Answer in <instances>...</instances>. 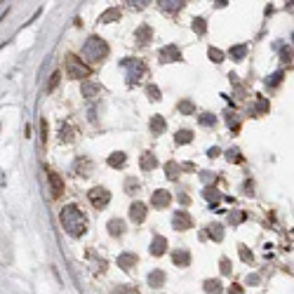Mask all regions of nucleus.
<instances>
[{"instance_id": "obj_1", "label": "nucleus", "mask_w": 294, "mask_h": 294, "mask_svg": "<svg viewBox=\"0 0 294 294\" xmlns=\"http://www.w3.org/2000/svg\"><path fill=\"white\" fill-rule=\"evenodd\" d=\"M59 219H62V226L64 231L68 233V235H73V238H80L87 233V219H85V214L75 205H66L59 214Z\"/></svg>"}, {"instance_id": "obj_2", "label": "nucleus", "mask_w": 294, "mask_h": 294, "mask_svg": "<svg viewBox=\"0 0 294 294\" xmlns=\"http://www.w3.org/2000/svg\"><path fill=\"white\" fill-rule=\"evenodd\" d=\"M120 66L125 68L127 85H130V87L139 85L148 75V68H146V64H144V59H137V57H127V59H123Z\"/></svg>"}, {"instance_id": "obj_3", "label": "nucleus", "mask_w": 294, "mask_h": 294, "mask_svg": "<svg viewBox=\"0 0 294 294\" xmlns=\"http://www.w3.org/2000/svg\"><path fill=\"white\" fill-rule=\"evenodd\" d=\"M106 57H108V45H106V40L97 38V35H90L87 42L83 45V59L97 64V62H104Z\"/></svg>"}, {"instance_id": "obj_4", "label": "nucleus", "mask_w": 294, "mask_h": 294, "mask_svg": "<svg viewBox=\"0 0 294 294\" xmlns=\"http://www.w3.org/2000/svg\"><path fill=\"white\" fill-rule=\"evenodd\" d=\"M64 66H66V75L71 80H85V78L92 75V68L87 64H83V59H78L75 54H66L64 57Z\"/></svg>"}, {"instance_id": "obj_5", "label": "nucleus", "mask_w": 294, "mask_h": 294, "mask_svg": "<svg viewBox=\"0 0 294 294\" xmlns=\"http://www.w3.org/2000/svg\"><path fill=\"white\" fill-rule=\"evenodd\" d=\"M87 198H90V202H92V207L101 210V207H106V205L111 202V193H108L104 186H95V189L87 193Z\"/></svg>"}, {"instance_id": "obj_6", "label": "nucleus", "mask_w": 294, "mask_h": 294, "mask_svg": "<svg viewBox=\"0 0 294 294\" xmlns=\"http://www.w3.org/2000/svg\"><path fill=\"white\" fill-rule=\"evenodd\" d=\"M158 57H160V62L163 64H172V62H181V52H179L177 45H165L160 52H158Z\"/></svg>"}, {"instance_id": "obj_7", "label": "nucleus", "mask_w": 294, "mask_h": 294, "mask_svg": "<svg viewBox=\"0 0 294 294\" xmlns=\"http://www.w3.org/2000/svg\"><path fill=\"white\" fill-rule=\"evenodd\" d=\"M172 226H174V231H191L193 219H191L189 212H177L174 219H172Z\"/></svg>"}, {"instance_id": "obj_8", "label": "nucleus", "mask_w": 294, "mask_h": 294, "mask_svg": "<svg viewBox=\"0 0 294 294\" xmlns=\"http://www.w3.org/2000/svg\"><path fill=\"white\" fill-rule=\"evenodd\" d=\"M169 202H172V193L165 189H158L153 196H151V205L158 207V210H163V207H167Z\"/></svg>"}, {"instance_id": "obj_9", "label": "nucleus", "mask_w": 294, "mask_h": 294, "mask_svg": "<svg viewBox=\"0 0 294 294\" xmlns=\"http://www.w3.org/2000/svg\"><path fill=\"white\" fill-rule=\"evenodd\" d=\"M47 181H50V191H52V198H59L64 193V179L57 172H47Z\"/></svg>"}, {"instance_id": "obj_10", "label": "nucleus", "mask_w": 294, "mask_h": 294, "mask_svg": "<svg viewBox=\"0 0 294 294\" xmlns=\"http://www.w3.org/2000/svg\"><path fill=\"white\" fill-rule=\"evenodd\" d=\"M73 169H75V174L78 177H90L92 174V163H90V158H78L73 163Z\"/></svg>"}, {"instance_id": "obj_11", "label": "nucleus", "mask_w": 294, "mask_h": 294, "mask_svg": "<svg viewBox=\"0 0 294 294\" xmlns=\"http://www.w3.org/2000/svg\"><path fill=\"white\" fill-rule=\"evenodd\" d=\"M137 263H139V257L137 254H132V252H125V254L118 257V266H120L123 271H132Z\"/></svg>"}, {"instance_id": "obj_12", "label": "nucleus", "mask_w": 294, "mask_h": 294, "mask_svg": "<svg viewBox=\"0 0 294 294\" xmlns=\"http://www.w3.org/2000/svg\"><path fill=\"white\" fill-rule=\"evenodd\" d=\"M130 219L134 221V224H141V221L146 219V205H144V202H132V207H130Z\"/></svg>"}, {"instance_id": "obj_13", "label": "nucleus", "mask_w": 294, "mask_h": 294, "mask_svg": "<svg viewBox=\"0 0 294 294\" xmlns=\"http://www.w3.org/2000/svg\"><path fill=\"white\" fill-rule=\"evenodd\" d=\"M165 252H167V238L156 235L153 242H151V254H153V257H163Z\"/></svg>"}, {"instance_id": "obj_14", "label": "nucleus", "mask_w": 294, "mask_h": 294, "mask_svg": "<svg viewBox=\"0 0 294 294\" xmlns=\"http://www.w3.org/2000/svg\"><path fill=\"white\" fill-rule=\"evenodd\" d=\"M134 38H137V45H141V47H144V45H148V42H151V38H153L151 26H146V24H144V26H139L137 31H134Z\"/></svg>"}, {"instance_id": "obj_15", "label": "nucleus", "mask_w": 294, "mask_h": 294, "mask_svg": "<svg viewBox=\"0 0 294 294\" xmlns=\"http://www.w3.org/2000/svg\"><path fill=\"white\" fill-rule=\"evenodd\" d=\"M106 229H108V233H111L113 238H120V235L125 233V221L123 219H111L108 224H106Z\"/></svg>"}, {"instance_id": "obj_16", "label": "nucleus", "mask_w": 294, "mask_h": 294, "mask_svg": "<svg viewBox=\"0 0 294 294\" xmlns=\"http://www.w3.org/2000/svg\"><path fill=\"white\" fill-rule=\"evenodd\" d=\"M158 7H160L163 12H179L181 7H184V0H160Z\"/></svg>"}, {"instance_id": "obj_17", "label": "nucleus", "mask_w": 294, "mask_h": 294, "mask_svg": "<svg viewBox=\"0 0 294 294\" xmlns=\"http://www.w3.org/2000/svg\"><path fill=\"white\" fill-rule=\"evenodd\" d=\"M172 261L177 263V266H181V268H186L191 263V254H189V250H177V252L172 254Z\"/></svg>"}, {"instance_id": "obj_18", "label": "nucleus", "mask_w": 294, "mask_h": 294, "mask_svg": "<svg viewBox=\"0 0 294 294\" xmlns=\"http://www.w3.org/2000/svg\"><path fill=\"white\" fill-rule=\"evenodd\" d=\"M165 130H167L165 118H163V116H153V118H151V132H153V134H163Z\"/></svg>"}, {"instance_id": "obj_19", "label": "nucleus", "mask_w": 294, "mask_h": 294, "mask_svg": "<svg viewBox=\"0 0 294 294\" xmlns=\"http://www.w3.org/2000/svg\"><path fill=\"white\" fill-rule=\"evenodd\" d=\"M104 92V87L101 85H95V83H83V95L87 99H95L97 95H101Z\"/></svg>"}, {"instance_id": "obj_20", "label": "nucleus", "mask_w": 294, "mask_h": 294, "mask_svg": "<svg viewBox=\"0 0 294 294\" xmlns=\"http://www.w3.org/2000/svg\"><path fill=\"white\" fill-rule=\"evenodd\" d=\"M156 165H158V158L153 156L151 151H146V153L141 156V169H144V172H151Z\"/></svg>"}, {"instance_id": "obj_21", "label": "nucleus", "mask_w": 294, "mask_h": 294, "mask_svg": "<svg viewBox=\"0 0 294 294\" xmlns=\"http://www.w3.org/2000/svg\"><path fill=\"white\" fill-rule=\"evenodd\" d=\"M207 235H210L214 242H221L224 240V226H221V224H210V226H207Z\"/></svg>"}, {"instance_id": "obj_22", "label": "nucleus", "mask_w": 294, "mask_h": 294, "mask_svg": "<svg viewBox=\"0 0 294 294\" xmlns=\"http://www.w3.org/2000/svg\"><path fill=\"white\" fill-rule=\"evenodd\" d=\"M125 163H127V158H125V153H123V151H116V153H111V156H108V165H111V167L120 169Z\"/></svg>"}, {"instance_id": "obj_23", "label": "nucleus", "mask_w": 294, "mask_h": 294, "mask_svg": "<svg viewBox=\"0 0 294 294\" xmlns=\"http://www.w3.org/2000/svg\"><path fill=\"white\" fill-rule=\"evenodd\" d=\"M118 19H120V7H111V10H106L99 17V24H111V21H118Z\"/></svg>"}, {"instance_id": "obj_24", "label": "nucleus", "mask_w": 294, "mask_h": 294, "mask_svg": "<svg viewBox=\"0 0 294 294\" xmlns=\"http://www.w3.org/2000/svg\"><path fill=\"white\" fill-rule=\"evenodd\" d=\"M59 137H62V144H71L73 141V137H75V132H73V127L68 125H62V130H59Z\"/></svg>"}, {"instance_id": "obj_25", "label": "nucleus", "mask_w": 294, "mask_h": 294, "mask_svg": "<svg viewBox=\"0 0 294 294\" xmlns=\"http://www.w3.org/2000/svg\"><path fill=\"white\" fill-rule=\"evenodd\" d=\"M174 141H177V146L191 144V141H193V132H191V130H179L177 137H174Z\"/></svg>"}, {"instance_id": "obj_26", "label": "nucleus", "mask_w": 294, "mask_h": 294, "mask_svg": "<svg viewBox=\"0 0 294 294\" xmlns=\"http://www.w3.org/2000/svg\"><path fill=\"white\" fill-rule=\"evenodd\" d=\"M148 285H151V287H163V285H165V273H163V271H153V273L148 275Z\"/></svg>"}, {"instance_id": "obj_27", "label": "nucleus", "mask_w": 294, "mask_h": 294, "mask_svg": "<svg viewBox=\"0 0 294 294\" xmlns=\"http://www.w3.org/2000/svg\"><path fill=\"white\" fill-rule=\"evenodd\" d=\"M266 111H268V99L261 95H257V106H254L252 116H259V113H266Z\"/></svg>"}, {"instance_id": "obj_28", "label": "nucleus", "mask_w": 294, "mask_h": 294, "mask_svg": "<svg viewBox=\"0 0 294 294\" xmlns=\"http://www.w3.org/2000/svg\"><path fill=\"white\" fill-rule=\"evenodd\" d=\"M226 160H229V163H235V165H240L245 158H242L240 148H229V151H226Z\"/></svg>"}, {"instance_id": "obj_29", "label": "nucleus", "mask_w": 294, "mask_h": 294, "mask_svg": "<svg viewBox=\"0 0 294 294\" xmlns=\"http://www.w3.org/2000/svg\"><path fill=\"white\" fill-rule=\"evenodd\" d=\"M165 172H167V179H172V181H177L179 177V172H181V167H179L174 160H169L167 165H165Z\"/></svg>"}, {"instance_id": "obj_30", "label": "nucleus", "mask_w": 294, "mask_h": 294, "mask_svg": "<svg viewBox=\"0 0 294 294\" xmlns=\"http://www.w3.org/2000/svg\"><path fill=\"white\" fill-rule=\"evenodd\" d=\"M193 31L198 33V35H205V33H207V21L202 19V17L193 19Z\"/></svg>"}, {"instance_id": "obj_31", "label": "nucleus", "mask_w": 294, "mask_h": 294, "mask_svg": "<svg viewBox=\"0 0 294 294\" xmlns=\"http://www.w3.org/2000/svg\"><path fill=\"white\" fill-rule=\"evenodd\" d=\"M202 196H205V200H210V202H219V200H221V193L217 189H212V186H207Z\"/></svg>"}, {"instance_id": "obj_32", "label": "nucleus", "mask_w": 294, "mask_h": 294, "mask_svg": "<svg viewBox=\"0 0 294 294\" xmlns=\"http://www.w3.org/2000/svg\"><path fill=\"white\" fill-rule=\"evenodd\" d=\"M205 292L207 294H219L221 292V283L219 280H205Z\"/></svg>"}, {"instance_id": "obj_33", "label": "nucleus", "mask_w": 294, "mask_h": 294, "mask_svg": "<svg viewBox=\"0 0 294 294\" xmlns=\"http://www.w3.org/2000/svg\"><path fill=\"white\" fill-rule=\"evenodd\" d=\"M233 59H245V54H247V45H235L231 47V52H229Z\"/></svg>"}, {"instance_id": "obj_34", "label": "nucleus", "mask_w": 294, "mask_h": 294, "mask_svg": "<svg viewBox=\"0 0 294 294\" xmlns=\"http://www.w3.org/2000/svg\"><path fill=\"white\" fill-rule=\"evenodd\" d=\"M207 54H210V59L214 64H221L224 62V52H221V50H217V47H210V50H207Z\"/></svg>"}, {"instance_id": "obj_35", "label": "nucleus", "mask_w": 294, "mask_h": 294, "mask_svg": "<svg viewBox=\"0 0 294 294\" xmlns=\"http://www.w3.org/2000/svg\"><path fill=\"white\" fill-rule=\"evenodd\" d=\"M283 71H278V73H273V75H268V78H266V85H268V87H275V85H280V80H283Z\"/></svg>"}, {"instance_id": "obj_36", "label": "nucleus", "mask_w": 294, "mask_h": 294, "mask_svg": "<svg viewBox=\"0 0 294 294\" xmlns=\"http://www.w3.org/2000/svg\"><path fill=\"white\" fill-rule=\"evenodd\" d=\"M113 294H139L137 287H132V285H123V287H116Z\"/></svg>"}, {"instance_id": "obj_37", "label": "nucleus", "mask_w": 294, "mask_h": 294, "mask_svg": "<svg viewBox=\"0 0 294 294\" xmlns=\"http://www.w3.org/2000/svg\"><path fill=\"white\" fill-rule=\"evenodd\" d=\"M238 250H240V259L245 263H252L254 261V257H252V252H250V250H247V247H245V245H240V247H238Z\"/></svg>"}, {"instance_id": "obj_38", "label": "nucleus", "mask_w": 294, "mask_h": 294, "mask_svg": "<svg viewBox=\"0 0 294 294\" xmlns=\"http://www.w3.org/2000/svg\"><path fill=\"white\" fill-rule=\"evenodd\" d=\"M146 95H148V99H151V101H158V99H160V90H158L156 85H148V87H146Z\"/></svg>"}, {"instance_id": "obj_39", "label": "nucleus", "mask_w": 294, "mask_h": 294, "mask_svg": "<svg viewBox=\"0 0 294 294\" xmlns=\"http://www.w3.org/2000/svg\"><path fill=\"white\" fill-rule=\"evenodd\" d=\"M214 123H217V118L212 116V113H202V116H200V125L212 127V125H214Z\"/></svg>"}, {"instance_id": "obj_40", "label": "nucleus", "mask_w": 294, "mask_h": 294, "mask_svg": "<svg viewBox=\"0 0 294 294\" xmlns=\"http://www.w3.org/2000/svg\"><path fill=\"white\" fill-rule=\"evenodd\" d=\"M245 221V212H231L229 214V224H240Z\"/></svg>"}, {"instance_id": "obj_41", "label": "nucleus", "mask_w": 294, "mask_h": 294, "mask_svg": "<svg viewBox=\"0 0 294 294\" xmlns=\"http://www.w3.org/2000/svg\"><path fill=\"white\" fill-rule=\"evenodd\" d=\"M179 111H181V113H186V116H189V113H193V111H196V108H193V104H191V101H181V104L177 106Z\"/></svg>"}, {"instance_id": "obj_42", "label": "nucleus", "mask_w": 294, "mask_h": 294, "mask_svg": "<svg viewBox=\"0 0 294 294\" xmlns=\"http://www.w3.org/2000/svg\"><path fill=\"white\" fill-rule=\"evenodd\" d=\"M137 186H139V181H137V179H132V177H130V179L125 181L127 193H134V191H137Z\"/></svg>"}, {"instance_id": "obj_43", "label": "nucleus", "mask_w": 294, "mask_h": 294, "mask_svg": "<svg viewBox=\"0 0 294 294\" xmlns=\"http://www.w3.org/2000/svg\"><path fill=\"white\" fill-rule=\"evenodd\" d=\"M226 116H229V127L238 132V130H240V123H238V116H231V113H226Z\"/></svg>"}, {"instance_id": "obj_44", "label": "nucleus", "mask_w": 294, "mask_h": 294, "mask_svg": "<svg viewBox=\"0 0 294 294\" xmlns=\"http://www.w3.org/2000/svg\"><path fill=\"white\" fill-rule=\"evenodd\" d=\"M59 78H62V75H59V73H52V78H50V85H47V92H52L54 87L59 85Z\"/></svg>"}, {"instance_id": "obj_45", "label": "nucleus", "mask_w": 294, "mask_h": 294, "mask_svg": "<svg viewBox=\"0 0 294 294\" xmlns=\"http://www.w3.org/2000/svg\"><path fill=\"white\" fill-rule=\"evenodd\" d=\"M221 273H224V275H229V273H231V261H229L226 257L221 259Z\"/></svg>"}, {"instance_id": "obj_46", "label": "nucleus", "mask_w": 294, "mask_h": 294, "mask_svg": "<svg viewBox=\"0 0 294 294\" xmlns=\"http://www.w3.org/2000/svg\"><path fill=\"white\" fill-rule=\"evenodd\" d=\"M290 59H292V50H287V47H285V50H283V62H290Z\"/></svg>"}, {"instance_id": "obj_47", "label": "nucleus", "mask_w": 294, "mask_h": 294, "mask_svg": "<svg viewBox=\"0 0 294 294\" xmlns=\"http://www.w3.org/2000/svg\"><path fill=\"white\" fill-rule=\"evenodd\" d=\"M231 294H242V287L240 285H231V290H229Z\"/></svg>"}, {"instance_id": "obj_48", "label": "nucleus", "mask_w": 294, "mask_h": 294, "mask_svg": "<svg viewBox=\"0 0 294 294\" xmlns=\"http://www.w3.org/2000/svg\"><path fill=\"white\" fill-rule=\"evenodd\" d=\"M219 153H221V151H219V148H217V146H214V148H210V151H207V156H210V158H217V156H219Z\"/></svg>"}, {"instance_id": "obj_49", "label": "nucleus", "mask_w": 294, "mask_h": 294, "mask_svg": "<svg viewBox=\"0 0 294 294\" xmlns=\"http://www.w3.org/2000/svg\"><path fill=\"white\" fill-rule=\"evenodd\" d=\"M212 179L217 181V177H212V172H202V181H212Z\"/></svg>"}, {"instance_id": "obj_50", "label": "nucleus", "mask_w": 294, "mask_h": 294, "mask_svg": "<svg viewBox=\"0 0 294 294\" xmlns=\"http://www.w3.org/2000/svg\"><path fill=\"white\" fill-rule=\"evenodd\" d=\"M179 167H181V169H189V172H191V169H193V163H184V165H179Z\"/></svg>"}]
</instances>
